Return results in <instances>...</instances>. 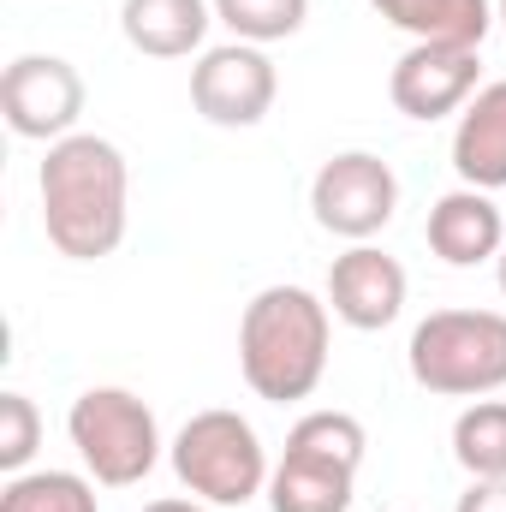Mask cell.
Segmentation results:
<instances>
[{"instance_id":"6da1fadb","label":"cell","mask_w":506,"mask_h":512,"mask_svg":"<svg viewBox=\"0 0 506 512\" xmlns=\"http://www.w3.org/2000/svg\"><path fill=\"white\" fill-rule=\"evenodd\" d=\"M36 191H42V233L60 256L102 262L120 251L131 191L120 143H108L96 131H72V137L48 143V155L36 167Z\"/></svg>"},{"instance_id":"7a4b0ae2","label":"cell","mask_w":506,"mask_h":512,"mask_svg":"<svg viewBox=\"0 0 506 512\" xmlns=\"http://www.w3.org/2000/svg\"><path fill=\"white\" fill-rule=\"evenodd\" d=\"M328 334H334L328 298L304 286H262L239 316V370L251 393L268 405L310 399L328 376Z\"/></svg>"},{"instance_id":"3957f363","label":"cell","mask_w":506,"mask_h":512,"mask_svg":"<svg viewBox=\"0 0 506 512\" xmlns=\"http://www.w3.org/2000/svg\"><path fill=\"white\" fill-rule=\"evenodd\" d=\"M411 382L441 399H489L506 387V316L501 310H435L405 346Z\"/></svg>"},{"instance_id":"277c9868","label":"cell","mask_w":506,"mask_h":512,"mask_svg":"<svg viewBox=\"0 0 506 512\" xmlns=\"http://www.w3.org/2000/svg\"><path fill=\"white\" fill-rule=\"evenodd\" d=\"M167 459H173V477L191 489V501H203V507H215V512L245 507L256 495H268V477H274L256 423L239 417V411H227V405L197 411L173 435Z\"/></svg>"},{"instance_id":"5b68a950","label":"cell","mask_w":506,"mask_h":512,"mask_svg":"<svg viewBox=\"0 0 506 512\" xmlns=\"http://www.w3.org/2000/svg\"><path fill=\"white\" fill-rule=\"evenodd\" d=\"M66 435L102 489H131L161 465V423L131 387H84L66 411Z\"/></svg>"},{"instance_id":"8992f818","label":"cell","mask_w":506,"mask_h":512,"mask_svg":"<svg viewBox=\"0 0 506 512\" xmlns=\"http://www.w3.org/2000/svg\"><path fill=\"white\" fill-rule=\"evenodd\" d=\"M393 209H399V179L370 149H346V155L322 161L316 179H310V215L334 239L370 245L381 227L393 221Z\"/></svg>"},{"instance_id":"52a82bcc","label":"cell","mask_w":506,"mask_h":512,"mask_svg":"<svg viewBox=\"0 0 506 512\" xmlns=\"http://www.w3.org/2000/svg\"><path fill=\"white\" fill-rule=\"evenodd\" d=\"M280 96V78H274V60L256 48V42H221V48H203L197 66H191V108L209 120V126L227 131H251L268 120Z\"/></svg>"},{"instance_id":"ba28073f","label":"cell","mask_w":506,"mask_h":512,"mask_svg":"<svg viewBox=\"0 0 506 512\" xmlns=\"http://www.w3.org/2000/svg\"><path fill=\"white\" fill-rule=\"evenodd\" d=\"M0 114L12 137H30V143H60L78 131L84 114V78L72 60L60 54H18L0 78Z\"/></svg>"},{"instance_id":"9c48e42d","label":"cell","mask_w":506,"mask_h":512,"mask_svg":"<svg viewBox=\"0 0 506 512\" xmlns=\"http://www.w3.org/2000/svg\"><path fill=\"white\" fill-rule=\"evenodd\" d=\"M483 60L477 48H459V42H411L399 60H393V78H387V96L405 120H447V114H465V102L483 90L477 84Z\"/></svg>"},{"instance_id":"30bf717a","label":"cell","mask_w":506,"mask_h":512,"mask_svg":"<svg viewBox=\"0 0 506 512\" xmlns=\"http://www.w3.org/2000/svg\"><path fill=\"white\" fill-rule=\"evenodd\" d=\"M322 298L346 328L376 334L387 322H399V310H405V268H399V256L376 251V245H352L346 256H334Z\"/></svg>"},{"instance_id":"8fae6325","label":"cell","mask_w":506,"mask_h":512,"mask_svg":"<svg viewBox=\"0 0 506 512\" xmlns=\"http://www.w3.org/2000/svg\"><path fill=\"white\" fill-rule=\"evenodd\" d=\"M429 251L441 256L447 268H477V262L501 256L506 221L495 209V197L477 191V185H459V191L435 197V209H429Z\"/></svg>"},{"instance_id":"7c38bea8","label":"cell","mask_w":506,"mask_h":512,"mask_svg":"<svg viewBox=\"0 0 506 512\" xmlns=\"http://www.w3.org/2000/svg\"><path fill=\"white\" fill-rule=\"evenodd\" d=\"M453 173H459V185L506 191V78L483 84L465 102V114L453 126Z\"/></svg>"},{"instance_id":"4fadbf2b","label":"cell","mask_w":506,"mask_h":512,"mask_svg":"<svg viewBox=\"0 0 506 512\" xmlns=\"http://www.w3.org/2000/svg\"><path fill=\"white\" fill-rule=\"evenodd\" d=\"M215 24V6L209 0H126L120 6V30L137 54L149 60H185L203 48Z\"/></svg>"},{"instance_id":"5bb4252c","label":"cell","mask_w":506,"mask_h":512,"mask_svg":"<svg viewBox=\"0 0 506 512\" xmlns=\"http://www.w3.org/2000/svg\"><path fill=\"white\" fill-rule=\"evenodd\" d=\"M370 12L405 30L411 42L483 48V36L495 30V0H370Z\"/></svg>"},{"instance_id":"9a60e30c","label":"cell","mask_w":506,"mask_h":512,"mask_svg":"<svg viewBox=\"0 0 506 512\" xmlns=\"http://www.w3.org/2000/svg\"><path fill=\"white\" fill-rule=\"evenodd\" d=\"M352 483L358 471L286 447L268 477V512H352Z\"/></svg>"},{"instance_id":"2e32d148","label":"cell","mask_w":506,"mask_h":512,"mask_svg":"<svg viewBox=\"0 0 506 512\" xmlns=\"http://www.w3.org/2000/svg\"><path fill=\"white\" fill-rule=\"evenodd\" d=\"M453 459L471 471V483L506 477V399H477L453 423Z\"/></svg>"},{"instance_id":"e0dca14e","label":"cell","mask_w":506,"mask_h":512,"mask_svg":"<svg viewBox=\"0 0 506 512\" xmlns=\"http://www.w3.org/2000/svg\"><path fill=\"white\" fill-rule=\"evenodd\" d=\"M0 512H102L96 477L78 471H18L0 489Z\"/></svg>"},{"instance_id":"ac0fdd59","label":"cell","mask_w":506,"mask_h":512,"mask_svg":"<svg viewBox=\"0 0 506 512\" xmlns=\"http://www.w3.org/2000/svg\"><path fill=\"white\" fill-rule=\"evenodd\" d=\"M209 6H215V24L233 30V42H256V48L298 36L310 18V0H209Z\"/></svg>"},{"instance_id":"d6986e66","label":"cell","mask_w":506,"mask_h":512,"mask_svg":"<svg viewBox=\"0 0 506 512\" xmlns=\"http://www.w3.org/2000/svg\"><path fill=\"white\" fill-rule=\"evenodd\" d=\"M286 447H292V453H316V459H334V465L358 471V465H364L370 435H364V423H358L352 411H310V417H298V423H292Z\"/></svg>"},{"instance_id":"ffe728a7","label":"cell","mask_w":506,"mask_h":512,"mask_svg":"<svg viewBox=\"0 0 506 512\" xmlns=\"http://www.w3.org/2000/svg\"><path fill=\"white\" fill-rule=\"evenodd\" d=\"M42 447V411L30 393H0V471L18 477Z\"/></svg>"},{"instance_id":"44dd1931","label":"cell","mask_w":506,"mask_h":512,"mask_svg":"<svg viewBox=\"0 0 506 512\" xmlns=\"http://www.w3.org/2000/svg\"><path fill=\"white\" fill-rule=\"evenodd\" d=\"M453 512H506V477L471 483V489L459 495V507H453Z\"/></svg>"},{"instance_id":"7402d4cb","label":"cell","mask_w":506,"mask_h":512,"mask_svg":"<svg viewBox=\"0 0 506 512\" xmlns=\"http://www.w3.org/2000/svg\"><path fill=\"white\" fill-rule=\"evenodd\" d=\"M143 512H215V507H203V501H149Z\"/></svg>"},{"instance_id":"603a6c76","label":"cell","mask_w":506,"mask_h":512,"mask_svg":"<svg viewBox=\"0 0 506 512\" xmlns=\"http://www.w3.org/2000/svg\"><path fill=\"white\" fill-rule=\"evenodd\" d=\"M495 24L506 30V0H495Z\"/></svg>"},{"instance_id":"cb8c5ba5","label":"cell","mask_w":506,"mask_h":512,"mask_svg":"<svg viewBox=\"0 0 506 512\" xmlns=\"http://www.w3.org/2000/svg\"><path fill=\"white\" fill-rule=\"evenodd\" d=\"M501 292H506V251H501Z\"/></svg>"}]
</instances>
